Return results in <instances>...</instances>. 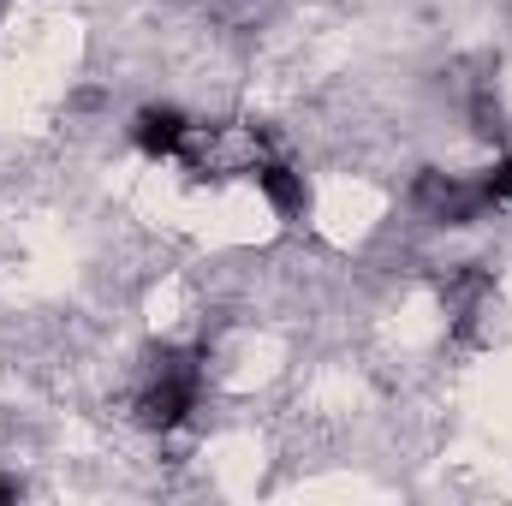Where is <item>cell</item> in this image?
Returning <instances> with one entry per match:
<instances>
[{"instance_id":"obj_3","label":"cell","mask_w":512,"mask_h":506,"mask_svg":"<svg viewBox=\"0 0 512 506\" xmlns=\"http://www.w3.org/2000/svg\"><path fill=\"white\" fill-rule=\"evenodd\" d=\"M131 137H137V149H143L149 161H185L191 143H197V126H191L179 108H143V114L131 120Z\"/></svg>"},{"instance_id":"obj_1","label":"cell","mask_w":512,"mask_h":506,"mask_svg":"<svg viewBox=\"0 0 512 506\" xmlns=\"http://www.w3.org/2000/svg\"><path fill=\"white\" fill-rule=\"evenodd\" d=\"M197 393H203V364L191 352H155L143 393H137V417L149 429H179L197 411Z\"/></svg>"},{"instance_id":"obj_4","label":"cell","mask_w":512,"mask_h":506,"mask_svg":"<svg viewBox=\"0 0 512 506\" xmlns=\"http://www.w3.org/2000/svg\"><path fill=\"white\" fill-rule=\"evenodd\" d=\"M251 179H256V191L268 197V209L274 215H304V203H310V191H304V173L298 167H286V161H274V155H256L251 161Z\"/></svg>"},{"instance_id":"obj_5","label":"cell","mask_w":512,"mask_h":506,"mask_svg":"<svg viewBox=\"0 0 512 506\" xmlns=\"http://www.w3.org/2000/svg\"><path fill=\"white\" fill-rule=\"evenodd\" d=\"M477 185H483L489 209H501V203H512V155H501V161H489V173H483Z\"/></svg>"},{"instance_id":"obj_6","label":"cell","mask_w":512,"mask_h":506,"mask_svg":"<svg viewBox=\"0 0 512 506\" xmlns=\"http://www.w3.org/2000/svg\"><path fill=\"white\" fill-rule=\"evenodd\" d=\"M12 495H18V483H6V477H0V501H12Z\"/></svg>"},{"instance_id":"obj_2","label":"cell","mask_w":512,"mask_h":506,"mask_svg":"<svg viewBox=\"0 0 512 506\" xmlns=\"http://www.w3.org/2000/svg\"><path fill=\"white\" fill-rule=\"evenodd\" d=\"M411 203H417V215L435 221V227H471V221L489 215L483 185H477V179H453V173H423L417 191H411Z\"/></svg>"}]
</instances>
